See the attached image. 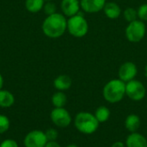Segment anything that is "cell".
I'll return each instance as SVG.
<instances>
[{
    "label": "cell",
    "instance_id": "1",
    "mask_svg": "<svg viewBox=\"0 0 147 147\" xmlns=\"http://www.w3.org/2000/svg\"><path fill=\"white\" fill-rule=\"evenodd\" d=\"M67 29V20L65 16L59 13L47 16L42 23V31L49 38L56 39L62 36Z\"/></svg>",
    "mask_w": 147,
    "mask_h": 147
},
{
    "label": "cell",
    "instance_id": "2",
    "mask_svg": "<svg viewBox=\"0 0 147 147\" xmlns=\"http://www.w3.org/2000/svg\"><path fill=\"white\" fill-rule=\"evenodd\" d=\"M126 95V83L119 79L109 81L103 87L102 96L109 103L121 102Z\"/></svg>",
    "mask_w": 147,
    "mask_h": 147
},
{
    "label": "cell",
    "instance_id": "3",
    "mask_svg": "<svg viewBox=\"0 0 147 147\" xmlns=\"http://www.w3.org/2000/svg\"><path fill=\"white\" fill-rule=\"evenodd\" d=\"M99 124L95 115L85 111L78 113L74 120L75 127L84 134H94L98 129Z\"/></svg>",
    "mask_w": 147,
    "mask_h": 147
},
{
    "label": "cell",
    "instance_id": "4",
    "mask_svg": "<svg viewBox=\"0 0 147 147\" xmlns=\"http://www.w3.org/2000/svg\"><path fill=\"white\" fill-rule=\"evenodd\" d=\"M67 30L71 35L76 38H81L87 34L89 25L81 12L78 11L77 15L69 17L67 20Z\"/></svg>",
    "mask_w": 147,
    "mask_h": 147
},
{
    "label": "cell",
    "instance_id": "5",
    "mask_svg": "<svg viewBox=\"0 0 147 147\" xmlns=\"http://www.w3.org/2000/svg\"><path fill=\"white\" fill-rule=\"evenodd\" d=\"M146 28L143 21L136 20L132 22H129L126 28V37L127 39L133 43L140 42L146 34Z\"/></svg>",
    "mask_w": 147,
    "mask_h": 147
},
{
    "label": "cell",
    "instance_id": "6",
    "mask_svg": "<svg viewBox=\"0 0 147 147\" xmlns=\"http://www.w3.org/2000/svg\"><path fill=\"white\" fill-rule=\"evenodd\" d=\"M146 94L145 85L139 80L133 79L126 83V95L133 101L138 102L144 99Z\"/></svg>",
    "mask_w": 147,
    "mask_h": 147
},
{
    "label": "cell",
    "instance_id": "7",
    "mask_svg": "<svg viewBox=\"0 0 147 147\" xmlns=\"http://www.w3.org/2000/svg\"><path fill=\"white\" fill-rule=\"evenodd\" d=\"M50 118L56 127L61 128L67 127L71 122V116L65 108H54L50 114Z\"/></svg>",
    "mask_w": 147,
    "mask_h": 147
},
{
    "label": "cell",
    "instance_id": "8",
    "mask_svg": "<svg viewBox=\"0 0 147 147\" xmlns=\"http://www.w3.org/2000/svg\"><path fill=\"white\" fill-rule=\"evenodd\" d=\"M47 141L45 132L40 130H33L25 136L23 145L25 147H45Z\"/></svg>",
    "mask_w": 147,
    "mask_h": 147
},
{
    "label": "cell",
    "instance_id": "9",
    "mask_svg": "<svg viewBox=\"0 0 147 147\" xmlns=\"http://www.w3.org/2000/svg\"><path fill=\"white\" fill-rule=\"evenodd\" d=\"M137 72H138V69L136 65L131 61H127L123 63L120 66L118 75H119V78L121 81L127 83L134 79V78L137 75Z\"/></svg>",
    "mask_w": 147,
    "mask_h": 147
},
{
    "label": "cell",
    "instance_id": "10",
    "mask_svg": "<svg viewBox=\"0 0 147 147\" xmlns=\"http://www.w3.org/2000/svg\"><path fill=\"white\" fill-rule=\"evenodd\" d=\"M106 0H80V7L86 13H96L102 10Z\"/></svg>",
    "mask_w": 147,
    "mask_h": 147
},
{
    "label": "cell",
    "instance_id": "11",
    "mask_svg": "<svg viewBox=\"0 0 147 147\" xmlns=\"http://www.w3.org/2000/svg\"><path fill=\"white\" fill-rule=\"evenodd\" d=\"M60 7L64 16L71 17L78 13L80 9V2L78 0H62Z\"/></svg>",
    "mask_w": 147,
    "mask_h": 147
},
{
    "label": "cell",
    "instance_id": "12",
    "mask_svg": "<svg viewBox=\"0 0 147 147\" xmlns=\"http://www.w3.org/2000/svg\"><path fill=\"white\" fill-rule=\"evenodd\" d=\"M126 145L127 147H147V140L137 132L131 133L126 140Z\"/></svg>",
    "mask_w": 147,
    "mask_h": 147
},
{
    "label": "cell",
    "instance_id": "13",
    "mask_svg": "<svg viewBox=\"0 0 147 147\" xmlns=\"http://www.w3.org/2000/svg\"><path fill=\"white\" fill-rule=\"evenodd\" d=\"M72 84L71 78L68 75H59L53 81V86L59 91H64L71 88Z\"/></svg>",
    "mask_w": 147,
    "mask_h": 147
},
{
    "label": "cell",
    "instance_id": "14",
    "mask_svg": "<svg viewBox=\"0 0 147 147\" xmlns=\"http://www.w3.org/2000/svg\"><path fill=\"white\" fill-rule=\"evenodd\" d=\"M102 9H103L104 14L106 15V16L110 18V19L118 18L120 16L121 13L120 6L115 2H108V3H106Z\"/></svg>",
    "mask_w": 147,
    "mask_h": 147
},
{
    "label": "cell",
    "instance_id": "15",
    "mask_svg": "<svg viewBox=\"0 0 147 147\" xmlns=\"http://www.w3.org/2000/svg\"><path fill=\"white\" fill-rule=\"evenodd\" d=\"M15 103L14 95L7 90H0V108H10Z\"/></svg>",
    "mask_w": 147,
    "mask_h": 147
},
{
    "label": "cell",
    "instance_id": "16",
    "mask_svg": "<svg viewBox=\"0 0 147 147\" xmlns=\"http://www.w3.org/2000/svg\"><path fill=\"white\" fill-rule=\"evenodd\" d=\"M140 127V118L134 114L129 115L125 120V127L131 133H135Z\"/></svg>",
    "mask_w": 147,
    "mask_h": 147
},
{
    "label": "cell",
    "instance_id": "17",
    "mask_svg": "<svg viewBox=\"0 0 147 147\" xmlns=\"http://www.w3.org/2000/svg\"><path fill=\"white\" fill-rule=\"evenodd\" d=\"M45 4L44 0H26L25 7L28 11L31 13H37L43 9Z\"/></svg>",
    "mask_w": 147,
    "mask_h": 147
},
{
    "label": "cell",
    "instance_id": "18",
    "mask_svg": "<svg viewBox=\"0 0 147 147\" xmlns=\"http://www.w3.org/2000/svg\"><path fill=\"white\" fill-rule=\"evenodd\" d=\"M67 102V96L63 91H57L52 96V103L55 108H64Z\"/></svg>",
    "mask_w": 147,
    "mask_h": 147
},
{
    "label": "cell",
    "instance_id": "19",
    "mask_svg": "<svg viewBox=\"0 0 147 147\" xmlns=\"http://www.w3.org/2000/svg\"><path fill=\"white\" fill-rule=\"evenodd\" d=\"M95 116L99 123L106 122L110 116V110L105 106H100L95 112Z\"/></svg>",
    "mask_w": 147,
    "mask_h": 147
},
{
    "label": "cell",
    "instance_id": "20",
    "mask_svg": "<svg viewBox=\"0 0 147 147\" xmlns=\"http://www.w3.org/2000/svg\"><path fill=\"white\" fill-rule=\"evenodd\" d=\"M123 16H124V19L129 23V22H132L134 21L138 20V12L135 9L129 7L124 10Z\"/></svg>",
    "mask_w": 147,
    "mask_h": 147
},
{
    "label": "cell",
    "instance_id": "21",
    "mask_svg": "<svg viewBox=\"0 0 147 147\" xmlns=\"http://www.w3.org/2000/svg\"><path fill=\"white\" fill-rule=\"evenodd\" d=\"M10 126L9 119L3 115H0V134L6 133Z\"/></svg>",
    "mask_w": 147,
    "mask_h": 147
},
{
    "label": "cell",
    "instance_id": "22",
    "mask_svg": "<svg viewBox=\"0 0 147 147\" xmlns=\"http://www.w3.org/2000/svg\"><path fill=\"white\" fill-rule=\"evenodd\" d=\"M43 10L47 16H50L56 13L57 8L55 3H53V2H47L43 6Z\"/></svg>",
    "mask_w": 147,
    "mask_h": 147
},
{
    "label": "cell",
    "instance_id": "23",
    "mask_svg": "<svg viewBox=\"0 0 147 147\" xmlns=\"http://www.w3.org/2000/svg\"><path fill=\"white\" fill-rule=\"evenodd\" d=\"M137 12H138V18L140 21H143V22L147 21V3L141 4L138 8Z\"/></svg>",
    "mask_w": 147,
    "mask_h": 147
},
{
    "label": "cell",
    "instance_id": "24",
    "mask_svg": "<svg viewBox=\"0 0 147 147\" xmlns=\"http://www.w3.org/2000/svg\"><path fill=\"white\" fill-rule=\"evenodd\" d=\"M46 137L48 141H56L59 136V133L56 129L54 128H49L45 132Z\"/></svg>",
    "mask_w": 147,
    "mask_h": 147
},
{
    "label": "cell",
    "instance_id": "25",
    "mask_svg": "<svg viewBox=\"0 0 147 147\" xmlns=\"http://www.w3.org/2000/svg\"><path fill=\"white\" fill-rule=\"evenodd\" d=\"M0 147H19L17 142L12 139H6L0 144Z\"/></svg>",
    "mask_w": 147,
    "mask_h": 147
},
{
    "label": "cell",
    "instance_id": "26",
    "mask_svg": "<svg viewBox=\"0 0 147 147\" xmlns=\"http://www.w3.org/2000/svg\"><path fill=\"white\" fill-rule=\"evenodd\" d=\"M45 147H61L57 141H47Z\"/></svg>",
    "mask_w": 147,
    "mask_h": 147
},
{
    "label": "cell",
    "instance_id": "27",
    "mask_svg": "<svg viewBox=\"0 0 147 147\" xmlns=\"http://www.w3.org/2000/svg\"><path fill=\"white\" fill-rule=\"evenodd\" d=\"M111 147H125V145H124V143H122L121 141H116L111 146Z\"/></svg>",
    "mask_w": 147,
    "mask_h": 147
},
{
    "label": "cell",
    "instance_id": "28",
    "mask_svg": "<svg viewBox=\"0 0 147 147\" xmlns=\"http://www.w3.org/2000/svg\"><path fill=\"white\" fill-rule=\"evenodd\" d=\"M3 86V78L2 74L0 73V90H2Z\"/></svg>",
    "mask_w": 147,
    "mask_h": 147
},
{
    "label": "cell",
    "instance_id": "29",
    "mask_svg": "<svg viewBox=\"0 0 147 147\" xmlns=\"http://www.w3.org/2000/svg\"><path fill=\"white\" fill-rule=\"evenodd\" d=\"M66 147H78V146H76V145H74V144H71V145H68Z\"/></svg>",
    "mask_w": 147,
    "mask_h": 147
},
{
    "label": "cell",
    "instance_id": "30",
    "mask_svg": "<svg viewBox=\"0 0 147 147\" xmlns=\"http://www.w3.org/2000/svg\"><path fill=\"white\" fill-rule=\"evenodd\" d=\"M146 76L147 77V65L146 66Z\"/></svg>",
    "mask_w": 147,
    "mask_h": 147
},
{
    "label": "cell",
    "instance_id": "31",
    "mask_svg": "<svg viewBox=\"0 0 147 147\" xmlns=\"http://www.w3.org/2000/svg\"><path fill=\"white\" fill-rule=\"evenodd\" d=\"M45 2H52L53 0H44Z\"/></svg>",
    "mask_w": 147,
    "mask_h": 147
}]
</instances>
